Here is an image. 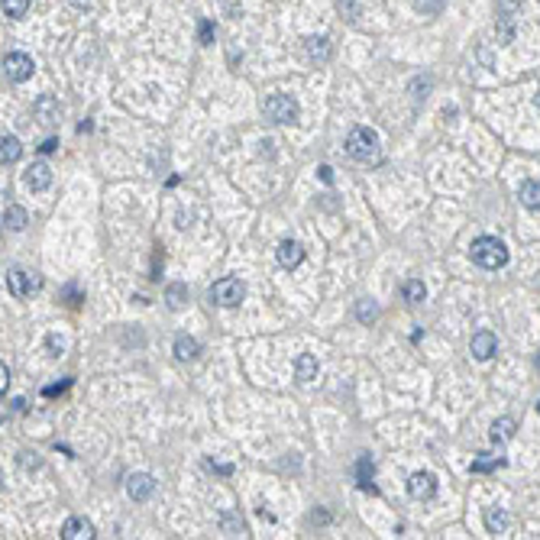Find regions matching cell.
Segmentation results:
<instances>
[{"label": "cell", "instance_id": "cell-36", "mask_svg": "<svg viewBox=\"0 0 540 540\" xmlns=\"http://www.w3.org/2000/svg\"><path fill=\"white\" fill-rule=\"evenodd\" d=\"M223 7H227L230 13L236 16V13H240V0H223Z\"/></svg>", "mask_w": 540, "mask_h": 540}, {"label": "cell", "instance_id": "cell-7", "mask_svg": "<svg viewBox=\"0 0 540 540\" xmlns=\"http://www.w3.org/2000/svg\"><path fill=\"white\" fill-rule=\"evenodd\" d=\"M408 495H411V498H421V502L434 498L437 495V476L434 472H414L411 479H408Z\"/></svg>", "mask_w": 540, "mask_h": 540}, {"label": "cell", "instance_id": "cell-33", "mask_svg": "<svg viewBox=\"0 0 540 540\" xmlns=\"http://www.w3.org/2000/svg\"><path fill=\"white\" fill-rule=\"evenodd\" d=\"M55 149H59V139H55V136H49V139H46V143L39 146V153H42V155H49V153H55Z\"/></svg>", "mask_w": 540, "mask_h": 540}, {"label": "cell", "instance_id": "cell-10", "mask_svg": "<svg viewBox=\"0 0 540 540\" xmlns=\"http://www.w3.org/2000/svg\"><path fill=\"white\" fill-rule=\"evenodd\" d=\"M23 182H26V188H33V191H46L49 184H52V168H49L46 162H33V165L23 172Z\"/></svg>", "mask_w": 540, "mask_h": 540}, {"label": "cell", "instance_id": "cell-16", "mask_svg": "<svg viewBox=\"0 0 540 540\" xmlns=\"http://www.w3.org/2000/svg\"><path fill=\"white\" fill-rule=\"evenodd\" d=\"M33 110H36V117H39V123H42V127H55V123H59V100L42 98L36 107H33Z\"/></svg>", "mask_w": 540, "mask_h": 540}, {"label": "cell", "instance_id": "cell-9", "mask_svg": "<svg viewBox=\"0 0 540 540\" xmlns=\"http://www.w3.org/2000/svg\"><path fill=\"white\" fill-rule=\"evenodd\" d=\"M469 350H472V356L479 359V363H486V359H492L495 353H498V340H495L492 330H479V334H472Z\"/></svg>", "mask_w": 540, "mask_h": 540}, {"label": "cell", "instance_id": "cell-1", "mask_svg": "<svg viewBox=\"0 0 540 540\" xmlns=\"http://www.w3.org/2000/svg\"><path fill=\"white\" fill-rule=\"evenodd\" d=\"M346 153H350V159L363 162V165H372V162H379L382 155V146H379V133L369 127H356L346 136Z\"/></svg>", "mask_w": 540, "mask_h": 540}, {"label": "cell", "instance_id": "cell-24", "mask_svg": "<svg viewBox=\"0 0 540 540\" xmlns=\"http://www.w3.org/2000/svg\"><path fill=\"white\" fill-rule=\"evenodd\" d=\"M498 466H505L502 457H492V453H479V457L472 459V472L476 476H486V472H495Z\"/></svg>", "mask_w": 540, "mask_h": 540}, {"label": "cell", "instance_id": "cell-17", "mask_svg": "<svg viewBox=\"0 0 540 540\" xmlns=\"http://www.w3.org/2000/svg\"><path fill=\"white\" fill-rule=\"evenodd\" d=\"M372 472H375V466H372V459L369 457H359V463H356V479H359V488L363 492H379V488L372 486Z\"/></svg>", "mask_w": 540, "mask_h": 540}, {"label": "cell", "instance_id": "cell-4", "mask_svg": "<svg viewBox=\"0 0 540 540\" xmlns=\"http://www.w3.org/2000/svg\"><path fill=\"white\" fill-rule=\"evenodd\" d=\"M246 298V285L240 278H221L211 285V301L221 307H236Z\"/></svg>", "mask_w": 540, "mask_h": 540}, {"label": "cell", "instance_id": "cell-22", "mask_svg": "<svg viewBox=\"0 0 540 540\" xmlns=\"http://www.w3.org/2000/svg\"><path fill=\"white\" fill-rule=\"evenodd\" d=\"M198 353H201V343L194 340V336H188V334L175 336V356L178 359H194Z\"/></svg>", "mask_w": 540, "mask_h": 540}, {"label": "cell", "instance_id": "cell-25", "mask_svg": "<svg viewBox=\"0 0 540 540\" xmlns=\"http://www.w3.org/2000/svg\"><path fill=\"white\" fill-rule=\"evenodd\" d=\"M521 204L531 207V211H540V184L537 182H524V184H521Z\"/></svg>", "mask_w": 540, "mask_h": 540}, {"label": "cell", "instance_id": "cell-15", "mask_svg": "<svg viewBox=\"0 0 540 540\" xmlns=\"http://www.w3.org/2000/svg\"><path fill=\"white\" fill-rule=\"evenodd\" d=\"M305 52H307V59L311 61H327L334 49H330L327 36H311V39H305Z\"/></svg>", "mask_w": 540, "mask_h": 540}, {"label": "cell", "instance_id": "cell-41", "mask_svg": "<svg viewBox=\"0 0 540 540\" xmlns=\"http://www.w3.org/2000/svg\"><path fill=\"white\" fill-rule=\"evenodd\" d=\"M537 107H540V94H537Z\"/></svg>", "mask_w": 540, "mask_h": 540}, {"label": "cell", "instance_id": "cell-13", "mask_svg": "<svg viewBox=\"0 0 540 540\" xmlns=\"http://www.w3.org/2000/svg\"><path fill=\"white\" fill-rule=\"evenodd\" d=\"M517 10H521V0H498V20H502V46L511 39V23H515Z\"/></svg>", "mask_w": 540, "mask_h": 540}, {"label": "cell", "instance_id": "cell-8", "mask_svg": "<svg viewBox=\"0 0 540 540\" xmlns=\"http://www.w3.org/2000/svg\"><path fill=\"white\" fill-rule=\"evenodd\" d=\"M127 492L133 502H146L155 492V479L149 472H133V476H127Z\"/></svg>", "mask_w": 540, "mask_h": 540}, {"label": "cell", "instance_id": "cell-6", "mask_svg": "<svg viewBox=\"0 0 540 540\" xmlns=\"http://www.w3.org/2000/svg\"><path fill=\"white\" fill-rule=\"evenodd\" d=\"M4 71H7L10 81L16 84H23L33 78V71H36V65H33V59L26 52H10L7 59H4Z\"/></svg>", "mask_w": 540, "mask_h": 540}, {"label": "cell", "instance_id": "cell-30", "mask_svg": "<svg viewBox=\"0 0 540 540\" xmlns=\"http://www.w3.org/2000/svg\"><path fill=\"white\" fill-rule=\"evenodd\" d=\"M414 7H418V13H424V16H437L443 7V0H414Z\"/></svg>", "mask_w": 540, "mask_h": 540}, {"label": "cell", "instance_id": "cell-38", "mask_svg": "<svg viewBox=\"0 0 540 540\" xmlns=\"http://www.w3.org/2000/svg\"><path fill=\"white\" fill-rule=\"evenodd\" d=\"M71 4H75V7H88V4H91V0H71Z\"/></svg>", "mask_w": 540, "mask_h": 540}, {"label": "cell", "instance_id": "cell-21", "mask_svg": "<svg viewBox=\"0 0 540 540\" xmlns=\"http://www.w3.org/2000/svg\"><path fill=\"white\" fill-rule=\"evenodd\" d=\"M401 298L408 301V305H421V301L427 298L424 282H421V278H408V282L401 285Z\"/></svg>", "mask_w": 540, "mask_h": 540}, {"label": "cell", "instance_id": "cell-40", "mask_svg": "<svg viewBox=\"0 0 540 540\" xmlns=\"http://www.w3.org/2000/svg\"><path fill=\"white\" fill-rule=\"evenodd\" d=\"M537 365H540V353H537Z\"/></svg>", "mask_w": 540, "mask_h": 540}, {"label": "cell", "instance_id": "cell-2", "mask_svg": "<svg viewBox=\"0 0 540 540\" xmlns=\"http://www.w3.org/2000/svg\"><path fill=\"white\" fill-rule=\"evenodd\" d=\"M472 262L482 269H505L508 266V246L498 240V236H479L472 240V250H469Z\"/></svg>", "mask_w": 540, "mask_h": 540}, {"label": "cell", "instance_id": "cell-29", "mask_svg": "<svg viewBox=\"0 0 540 540\" xmlns=\"http://www.w3.org/2000/svg\"><path fill=\"white\" fill-rule=\"evenodd\" d=\"M356 317L363 320V324H372V320L379 317V307H375L372 301H369V298H363V301L356 305Z\"/></svg>", "mask_w": 540, "mask_h": 540}, {"label": "cell", "instance_id": "cell-3", "mask_svg": "<svg viewBox=\"0 0 540 540\" xmlns=\"http://www.w3.org/2000/svg\"><path fill=\"white\" fill-rule=\"evenodd\" d=\"M262 114L272 123H295L301 110H298V100L288 98V94H269L262 100Z\"/></svg>", "mask_w": 540, "mask_h": 540}, {"label": "cell", "instance_id": "cell-26", "mask_svg": "<svg viewBox=\"0 0 540 540\" xmlns=\"http://www.w3.org/2000/svg\"><path fill=\"white\" fill-rule=\"evenodd\" d=\"M221 527L227 537H240V534H246V524H243V517H236L233 511H227V515L221 517Z\"/></svg>", "mask_w": 540, "mask_h": 540}, {"label": "cell", "instance_id": "cell-31", "mask_svg": "<svg viewBox=\"0 0 540 540\" xmlns=\"http://www.w3.org/2000/svg\"><path fill=\"white\" fill-rule=\"evenodd\" d=\"M198 39H201V46H211V42H213V23H211V20H204V23H201Z\"/></svg>", "mask_w": 540, "mask_h": 540}, {"label": "cell", "instance_id": "cell-39", "mask_svg": "<svg viewBox=\"0 0 540 540\" xmlns=\"http://www.w3.org/2000/svg\"><path fill=\"white\" fill-rule=\"evenodd\" d=\"M537 414H540V401H537Z\"/></svg>", "mask_w": 540, "mask_h": 540}, {"label": "cell", "instance_id": "cell-35", "mask_svg": "<svg viewBox=\"0 0 540 540\" xmlns=\"http://www.w3.org/2000/svg\"><path fill=\"white\" fill-rule=\"evenodd\" d=\"M317 172H320V182H324V184L334 182V168H330V165H320Z\"/></svg>", "mask_w": 540, "mask_h": 540}, {"label": "cell", "instance_id": "cell-12", "mask_svg": "<svg viewBox=\"0 0 540 540\" xmlns=\"http://www.w3.org/2000/svg\"><path fill=\"white\" fill-rule=\"evenodd\" d=\"M61 537L65 540H91L94 537V524L88 517H69L65 527H61Z\"/></svg>", "mask_w": 540, "mask_h": 540}, {"label": "cell", "instance_id": "cell-34", "mask_svg": "<svg viewBox=\"0 0 540 540\" xmlns=\"http://www.w3.org/2000/svg\"><path fill=\"white\" fill-rule=\"evenodd\" d=\"M0 379H4V382H0V392L7 395V388H10V369H7V363L0 365Z\"/></svg>", "mask_w": 540, "mask_h": 540}, {"label": "cell", "instance_id": "cell-23", "mask_svg": "<svg viewBox=\"0 0 540 540\" xmlns=\"http://www.w3.org/2000/svg\"><path fill=\"white\" fill-rule=\"evenodd\" d=\"M165 301H168V307H172V311H182L184 301H188V285L172 282V285L165 288Z\"/></svg>", "mask_w": 540, "mask_h": 540}, {"label": "cell", "instance_id": "cell-19", "mask_svg": "<svg viewBox=\"0 0 540 540\" xmlns=\"http://www.w3.org/2000/svg\"><path fill=\"white\" fill-rule=\"evenodd\" d=\"M508 524H511V517L505 515L502 508H486V527H488V534H505V531H508Z\"/></svg>", "mask_w": 540, "mask_h": 540}, {"label": "cell", "instance_id": "cell-18", "mask_svg": "<svg viewBox=\"0 0 540 540\" xmlns=\"http://www.w3.org/2000/svg\"><path fill=\"white\" fill-rule=\"evenodd\" d=\"M515 430H517L515 418H498V421L492 424V434H488V437H492L495 443H508L511 437H515Z\"/></svg>", "mask_w": 540, "mask_h": 540}, {"label": "cell", "instance_id": "cell-37", "mask_svg": "<svg viewBox=\"0 0 540 540\" xmlns=\"http://www.w3.org/2000/svg\"><path fill=\"white\" fill-rule=\"evenodd\" d=\"M10 411H13V414L26 411V401H23V398H13V408H10Z\"/></svg>", "mask_w": 540, "mask_h": 540}, {"label": "cell", "instance_id": "cell-32", "mask_svg": "<svg viewBox=\"0 0 540 540\" xmlns=\"http://www.w3.org/2000/svg\"><path fill=\"white\" fill-rule=\"evenodd\" d=\"M71 385V379H65V382H59V385H49V388H42V395L46 398H55V395H61V392H65V388Z\"/></svg>", "mask_w": 540, "mask_h": 540}, {"label": "cell", "instance_id": "cell-20", "mask_svg": "<svg viewBox=\"0 0 540 540\" xmlns=\"http://www.w3.org/2000/svg\"><path fill=\"white\" fill-rule=\"evenodd\" d=\"M26 223H30V213H26L20 204H10L7 211H4V227L7 230H23Z\"/></svg>", "mask_w": 540, "mask_h": 540}, {"label": "cell", "instance_id": "cell-28", "mask_svg": "<svg viewBox=\"0 0 540 540\" xmlns=\"http://www.w3.org/2000/svg\"><path fill=\"white\" fill-rule=\"evenodd\" d=\"M26 10H30V0H4V16L10 20H23Z\"/></svg>", "mask_w": 540, "mask_h": 540}, {"label": "cell", "instance_id": "cell-27", "mask_svg": "<svg viewBox=\"0 0 540 540\" xmlns=\"http://www.w3.org/2000/svg\"><path fill=\"white\" fill-rule=\"evenodd\" d=\"M0 146H4V149H0V159L4 162H16L20 155H23V146H20V139L16 136H4V143Z\"/></svg>", "mask_w": 540, "mask_h": 540}, {"label": "cell", "instance_id": "cell-14", "mask_svg": "<svg viewBox=\"0 0 540 540\" xmlns=\"http://www.w3.org/2000/svg\"><path fill=\"white\" fill-rule=\"evenodd\" d=\"M317 372H320V365H317V359L311 356V353H301V356H298V363H295V379L298 382H314L317 379Z\"/></svg>", "mask_w": 540, "mask_h": 540}, {"label": "cell", "instance_id": "cell-5", "mask_svg": "<svg viewBox=\"0 0 540 540\" xmlns=\"http://www.w3.org/2000/svg\"><path fill=\"white\" fill-rule=\"evenodd\" d=\"M39 285H42V278L33 272H26V269H10L7 272V288L13 298H26L33 295V291H39Z\"/></svg>", "mask_w": 540, "mask_h": 540}, {"label": "cell", "instance_id": "cell-11", "mask_svg": "<svg viewBox=\"0 0 540 540\" xmlns=\"http://www.w3.org/2000/svg\"><path fill=\"white\" fill-rule=\"evenodd\" d=\"M275 256H278V266H285V269H298L305 262V250H301V243H295V240H282L278 250H275Z\"/></svg>", "mask_w": 540, "mask_h": 540}]
</instances>
